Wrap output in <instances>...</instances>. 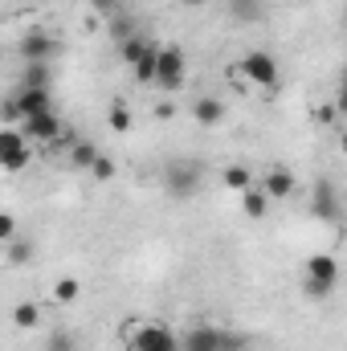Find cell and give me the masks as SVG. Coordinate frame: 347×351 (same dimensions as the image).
<instances>
[{"label":"cell","instance_id":"obj_6","mask_svg":"<svg viewBox=\"0 0 347 351\" xmlns=\"http://www.w3.org/2000/svg\"><path fill=\"white\" fill-rule=\"evenodd\" d=\"M188 78V62L176 45H164L160 49V62H156V86L160 90H180Z\"/></svg>","mask_w":347,"mask_h":351},{"label":"cell","instance_id":"obj_20","mask_svg":"<svg viewBox=\"0 0 347 351\" xmlns=\"http://www.w3.org/2000/svg\"><path fill=\"white\" fill-rule=\"evenodd\" d=\"M110 131H119V135H127L131 131V110L119 102V106H110Z\"/></svg>","mask_w":347,"mask_h":351},{"label":"cell","instance_id":"obj_9","mask_svg":"<svg viewBox=\"0 0 347 351\" xmlns=\"http://www.w3.org/2000/svg\"><path fill=\"white\" fill-rule=\"evenodd\" d=\"M21 131L29 135V143H58V139H62V123H58V114H53V110L25 119V123H21Z\"/></svg>","mask_w":347,"mask_h":351},{"label":"cell","instance_id":"obj_4","mask_svg":"<svg viewBox=\"0 0 347 351\" xmlns=\"http://www.w3.org/2000/svg\"><path fill=\"white\" fill-rule=\"evenodd\" d=\"M127 351H180V339L160 323H143L127 331Z\"/></svg>","mask_w":347,"mask_h":351},{"label":"cell","instance_id":"obj_29","mask_svg":"<svg viewBox=\"0 0 347 351\" xmlns=\"http://www.w3.org/2000/svg\"><path fill=\"white\" fill-rule=\"evenodd\" d=\"M184 4H204V0H184Z\"/></svg>","mask_w":347,"mask_h":351},{"label":"cell","instance_id":"obj_13","mask_svg":"<svg viewBox=\"0 0 347 351\" xmlns=\"http://www.w3.org/2000/svg\"><path fill=\"white\" fill-rule=\"evenodd\" d=\"M229 12H233V21H241V25H254L265 16V0H229Z\"/></svg>","mask_w":347,"mask_h":351},{"label":"cell","instance_id":"obj_24","mask_svg":"<svg viewBox=\"0 0 347 351\" xmlns=\"http://www.w3.org/2000/svg\"><path fill=\"white\" fill-rule=\"evenodd\" d=\"M45 351H74V335H70V331H53L49 343H45Z\"/></svg>","mask_w":347,"mask_h":351},{"label":"cell","instance_id":"obj_8","mask_svg":"<svg viewBox=\"0 0 347 351\" xmlns=\"http://www.w3.org/2000/svg\"><path fill=\"white\" fill-rule=\"evenodd\" d=\"M250 82H258V86H274L278 82V62L270 58V53H261V49H254V53H246V62L237 66Z\"/></svg>","mask_w":347,"mask_h":351},{"label":"cell","instance_id":"obj_10","mask_svg":"<svg viewBox=\"0 0 347 351\" xmlns=\"http://www.w3.org/2000/svg\"><path fill=\"white\" fill-rule=\"evenodd\" d=\"M311 213H315L319 221H339V196H335V188H331L327 180H319V184H315Z\"/></svg>","mask_w":347,"mask_h":351},{"label":"cell","instance_id":"obj_26","mask_svg":"<svg viewBox=\"0 0 347 351\" xmlns=\"http://www.w3.org/2000/svg\"><path fill=\"white\" fill-rule=\"evenodd\" d=\"M8 258H12V262H25V258H33V245H25V241H8Z\"/></svg>","mask_w":347,"mask_h":351},{"label":"cell","instance_id":"obj_22","mask_svg":"<svg viewBox=\"0 0 347 351\" xmlns=\"http://www.w3.org/2000/svg\"><path fill=\"white\" fill-rule=\"evenodd\" d=\"M90 8H94L98 16H110V21L127 12V8H123V0H90Z\"/></svg>","mask_w":347,"mask_h":351},{"label":"cell","instance_id":"obj_16","mask_svg":"<svg viewBox=\"0 0 347 351\" xmlns=\"http://www.w3.org/2000/svg\"><path fill=\"white\" fill-rule=\"evenodd\" d=\"M147 53H152V45H147L143 37H127V41H119V58H123L127 66H139Z\"/></svg>","mask_w":347,"mask_h":351},{"label":"cell","instance_id":"obj_21","mask_svg":"<svg viewBox=\"0 0 347 351\" xmlns=\"http://www.w3.org/2000/svg\"><path fill=\"white\" fill-rule=\"evenodd\" d=\"M70 160H74L78 168H94V164H98V147H94V143H78Z\"/></svg>","mask_w":347,"mask_h":351},{"label":"cell","instance_id":"obj_12","mask_svg":"<svg viewBox=\"0 0 347 351\" xmlns=\"http://www.w3.org/2000/svg\"><path fill=\"white\" fill-rule=\"evenodd\" d=\"M241 208H246V217H254V221L265 217V213H270V192H265L261 184L246 188V192H241Z\"/></svg>","mask_w":347,"mask_h":351},{"label":"cell","instance_id":"obj_27","mask_svg":"<svg viewBox=\"0 0 347 351\" xmlns=\"http://www.w3.org/2000/svg\"><path fill=\"white\" fill-rule=\"evenodd\" d=\"M90 176H98V180H110V176H115V164H110L106 156H98V164L90 168Z\"/></svg>","mask_w":347,"mask_h":351},{"label":"cell","instance_id":"obj_30","mask_svg":"<svg viewBox=\"0 0 347 351\" xmlns=\"http://www.w3.org/2000/svg\"><path fill=\"white\" fill-rule=\"evenodd\" d=\"M344 152H347V135H344Z\"/></svg>","mask_w":347,"mask_h":351},{"label":"cell","instance_id":"obj_14","mask_svg":"<svg viewBox=\"0 0 347 351\" xmlns=\"http://www.w3.org/2000/svg\"><path fill=\"white\" fill-rule=\"evenodd\" d=\"M49 49H53V41H49L45 33H29L25 45H21V58H25V62H45Z\"/></svg>","mask_w":347,"mask_h":351},{"label":"cell","instance_id":"obj_7","mask_svg":"<svg viewBox=\"0 0 347 351\" xmlns=\"http://www.w3.org/2000/svg\"><path fill=\"white\" fill-rule=\"evenodd\" d=\"M29 135L25 131H4L0 135V164L8 168V172H21L25 168V160H29Z\"/></svg>","mask_w":347,"mask_h":351},{"label":"cell","instance_id":"obj_18","mask_svg":"<svg viewBox=\"0 0 347 351\" xmlns=\"http://www.w3.org/2000/svg\"><path fill=\"white\" fill-rule=\"evenodd\" d=\"M156 62H160V45H152V53L135 66V78L139 82H156Z\"/></svg>","mask_w":347,"mask_h":351},{"label":"cell","instance_id":"obj_1","mask_svg":"<svg viewBox=\"0 0 347 351\" xmlns=\"http://www.w3.org/2000/svg\"><path fill=\"white\" fill-rule=\"evenodd\" d=\"M302 274H307V294L311 298H327L335 290V282H339V262L331 254H315V258H307Z\"/></svg>","mask_w":347,"mask_h":351},{"label":"cell","instance_id":"obj_25","mask_svg":"<svg viewBox=\"0 0 347 351\" xmlns=\"http://www.w3.org/2000/svg\"><path fill=\"white\" fill-rule=\"evenodd\" d=\"M16 327H37V306H33V302L16 306Z\"/></svg>","mask_w":347,"mask_h":351},{"label":"cell","instance_id":"obj_17","mask_svg":"<svg viewBox=\"0 0 347 351\" xmlns=\"http://www.w3.org/2000/svg\"><path fill=\"white\" fill-rule=\"evenodd\" d=\"M21 86H49V66H45V62H25Z\"/></svg>","mask_w":347,"mask_h":351},{"label":"cell","instance_id":"obj_2","mask_svg":"<svg viewBox=\"0 0 347 351\" xmlns=\"http://www.w3.org/2000/svg\"><path fill=\"white\" fill-rule=\"evenodd\" d=\"M45 110H53V98H49V86H21L12 98H8V119L12 123H25V119H33V114H45Z\"/></svg>","mask_w":347,"mask_h":351},{"label":"cell","instance_id":"obj_11","mask_svg":"<svg viewBox=\"0 0 347 351\" xmlns=\"http://www.w3.org/2000/svg\"><path fill=\"white\" fill-rule=\"evenodd\" d=\"M261 188L270 192V200H286L294 192V176L286 172V168H274L270 176H261Z\"/></svg>","mask_w":347,"mask_h":351},{"label":"cell","instance_id":"obj_3","mask_svg":"<svg viewBox=\"0 0 347 351\" xmlns=\"http://www.w3.org/2000/svg\"><path fill=\"white\" fill-rule=\"evenodd\" d=\"M196 188H200V164L196 160H172L164 168V192L168 196L188 200V196H196Z\"/></svg>","mask_w":347,"mask_h":351},{"label":"cell","instance_id":"obj_15","mask_svg":"<svg viewBox=\"0 0 347 351\" xmlns=\"http://www.w3.org/2000/svg\"><path fill=\"white\" fill-rule=\"evenodd\" d=\"M192 114H196V123H204V127H217V123L225 119V106H221L217 98H196Z\"/></svg>","mask_w":347,"mask_h":351},{"label":"cell","instance_id":"obj_19","mask_svg":"<svg viewBox=\"0 0 347 351\" xmlns=\"http://www.w3.org/2000/svg\"><path fill=\"white\" fill-rule=\"evenodd\" d=\"M225 188L246 192V188H254V176L246 172V168H225Z\"/></svg>","mask_w":347,"mask_h":351},{"label":"cell","instance_id":"obj_28","mask_svg":"<svg viewBox=\"0 0 347 351\" xmlns=\"http://www.w3.org/2000/svg\"><path fill=\"white\" fill-rule=\"evenodd\" d=\"M339 110H347V70H344V78H339Z\"/></svg>","mask_w":347,"mask_h":351},{"label":"cell","instance_id":"obj_5","mask_svg":"<svg viewBox=\"0 0 347 351\" xmlns=\"http://www.w3.org/2000/svg\"><path fill=\"white\" fill-rule=\"evenodd\" d=\"M184 351H241V339L221 331V327H192L188 339H184Z\"/></svg>","mask_w":347,"mask_h":351},{"label":"cell","instance_id":"obj_23","mask_svg":"<svg viewBox=\"0 0 347 351\" xmlns=\"http://www.w3.org/2000/svg\"><path fill=\"white\" fill-rule=\"evenodd\" d=\"M53 298H58V302H74V298H78V282H74V278H62V282L53 286Z\"/></svg>","mask_w":347,"mask_h":351}]
</instances>
